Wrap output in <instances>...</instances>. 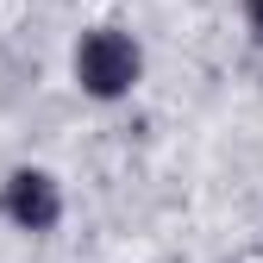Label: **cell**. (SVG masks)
I'll list each match as a JSON object with an SVG mask.
<instances>
[{
	"instance_id": "obj_1",
	"label": "cell",
	"mask_w": 263,
	"mask_h": 263,
	"mask_svg": "<svg viewBox=\"0 0 263 263\" xmlns=\"http://www.w3.org/2000/svg\"><path fill=\"white\" fill-rule=\"evenodd\" d=\"M144 76V50L125 38V31L113 25H94L82 31V44H76V82L94 94V101H119V94H132Z\"/></svg>"
},
{
	"instance_id": "obj_2",
	"label": "cell",
	"mask_w": 263,
	"mask_h": 263,
	"mask_svg": "<svg viewBox=\"0 0 263 263\" xmlns=\"http://www.w3.org/2000/svg\"><path fill=\"white\" fill-rule=\"evenodd\" d=\"M0 213H7L19 232H50L63 219V188L44 170H13L7 188H0Z\"/></svg>"
},
{
	"instance_id": "obj_3",
	"label": "cell",
	"mask_w": 263,
	"mask_h": 263,
	"mask_svg": "<svg viewBox=\"0 0 263 263\" xmlns=\"http://www.w3.org/2000/svg\"><path fill=\"white\" fill-rule=\"evenodd\" d=\"M245 19H251V38L263 44V0H245Z\"/></svg>"
}]
</instances>
